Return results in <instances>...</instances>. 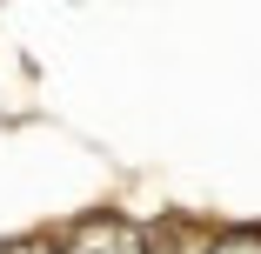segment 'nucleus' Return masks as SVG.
I'll use <instances>...</instances> for the list:
<instances>
[{
    "label": "nucleus",
    "instance_id": "1",
    "mask_svg": "<svg viewBox=\"0 0 261 254\" xmlns=\"http://www.w3.org/2000/svg\"><path fill=\"white\" fill-rule=\"evenodd\" d=\"M61 254H147V228L121 208H94L61 234Z\"/></svg>",
    "mask_w": 261,
    "mask_h": 254
},
{
    "label": "nucleus",
    "instance_id": "2",
    "mask_svg": "<svg viewBox=\"0 0 261 254\" xmlns=\"http://www.w3.org/2000/svg\"><path fill=\"white\" fill-rule=\"evenodd\" d=\"M207 247H215V234L194 221H161L147 234V254H207Z\"/></svg>",
    "mask_w": 261,
    "mask_h": 254
},
{
    "label": "nucleus",
    "instance_id": "3",
    "mask_svg": "<svg viewBox=\"0 0 261 254\" xmlns=\"http://www.w3.org/2000/svg\"><path fill=\"white\" fill-rule=\"evenodd\" d=\"M207 254H261V228H254V221H241V228H221Z\"/></svg>",
    "mask_w": 261,
    "mask_h": 254
},
{
    "label": "nucleus",
    "instance_id": "4",
    "mask_svg": "<svg viewBox=\"0 0 261 254\" xmlns=\"http://www.w3.org/2000/svg\"><path fill=\"white\" fill-rule=\"evenodd\" d=\"M0 254H61V241L54 234H27V241H7Z\"/></svg>",
    "mask_w": 261,
    "mask_h": 254
}]
</instances>
